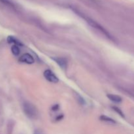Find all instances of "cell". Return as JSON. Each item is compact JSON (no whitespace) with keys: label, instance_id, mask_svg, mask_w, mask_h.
<instances>
[{"label":"cell","instance_id":"1","mask_svg":"<svg viewBox=\"0 0 134 134\" xmlns=\"http://www.w3.org/2000/svg\"><path fill=\"white\" fill-rule=\"evenodd\" d=\"M24 112L30 119H35L37 116V110L36 107L30 102H25L23 105Z\"/></svg>","mask_w":134,"mask_h":134},{"label":"cell","instance_id":"2","mask_svg":"<svg viewBox=\"0 0 134 134\" xmlns=\"http://www.w3.org/2000/svg\"><path fill=\"white\" fill-rule=\"evenodd\" d=\"M44 77L47 81L51 82H53V83H57L59 81L58 78L55 75V74L52 71L49 70V69L44 71Z\"/></svg>","mask_w":134,"mask_h":134},{"label":"cell","instance_id":"3","mask_svg":"<svg viewBox=\"0 0 134 134\" xmlns=\"http://www.w3.org/2000/svg\"><path fill=\"white\" fill-rule=\"evenodd\" d=\"M19 61L22 63H26V64H34L35 60H34V58H33V56L31 55H30V54L26 53L22 55L20 58Z\"/></svg>","mask_w":134,"mask_h":134},{"label":"cell","instance_id":"4","mask_svg":"<svg viewBox=\"0 0 134 134\" xmlns=\"http://www.w3.org/2000/svg\"><path fill=\"white\" fill-rule=\"evenodd\" d=\"M54 60L57 63L58 65L62 69H65L68 65V61L64 58H53Z\"/></svg>","mask_w":134,"mask_h":134},{"label":"cell","instance_id":"5","mask_svg":"<svg viewBox=\"0 0 134 134\" xmlns=\"http://www.w3.org/2000/svg\"><path fill=\"white\" fill-rule=\"evenodd\" d=\"M107 98L112 102L115 103H120L122 101L121 97L117 95H114V94H107Z\"/></svg>","mask_w":134,"mask_h":134},{"label":"cell","instance_id":"6","mask_svg":"<svg viewBox=\"0 0 134 134\" xmlns=\"http://www.w3.org/2000/svg\"><path fill=\"white\" fill-rule=\"evenodd\" d=\"M7 41L9 43H13L15 45H22V43L18 40V39H16L15 37L13 36H9L7 37Z\"/></svg>","mask_w":134,"mask_h":134},{"label":"cell","instance_id":"7","mask_svg":"<svg viewBox=\"0 0 134 134\" xmlns=\"http://www.w3.org/2000/svg\"><path fill=\"white\" fill-rule=\"evenodd\" d=\"M100 120H102V121L111 123V124H115V123H116V122H115L113 119H111V118L109 117H107V116H103V115H102V116H100Z\"/></svg>","mask_w":134,"mask_h":134},{"label":"cell","instance_id":"8","mask_svg":"<svg viewBox=\"0 0 134 134\" xmlns=\"http://www.w3.org/2000/svg\"><path fill=\"white\" fill-rule=\"evenodd\" d=\"M11 52L14 56H18L20 54V48L18 47V46L14 44L11 47Z\"/></svg>","mask_w":134,"mask_h":134},{"label":"cell","instance_id":"9","mask_svg":"<svg viewBox=\"0 0 134 134\" xmlns=\"http://www.w3.org/2000/svg\"><path fill=\"white\" fill-rule=\"evenodd\" d=\"M114 109H115V111H117V112L119 113V114H120V115H121V116H124V115H123V113H122L121 112V111H120V110L119 109H118V108H116V107H114Z\"/></svg>","mask_w":134,"mask_h":134},{"label":"cell","instance_id":"10","mask_svg":"<svg viewBox=\"0 0 134 134\" xmlns=\"http://www.w3.org/2000/svg\"><path fill=\"white\" fill-rule=\"evenodd\" d=\"M34 134H43V133L40 130H36L34 132Z\"/></svg>","mask_w":134,"mask_h":134}]
</instances>
